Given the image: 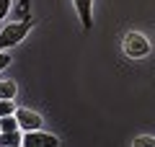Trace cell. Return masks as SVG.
<instances>
[{
  "label": "cell",
  "mask_w": 155,
  "mask_h": 147,
  "mask_svg": "<svg viewBox=\"0 0 155 147\" xmlns=\"http://www.w3.org/2000/svg\"><path fill=\"white\" fill-rule=\"evenodd\" d=\"M34 21L31 18H21V21L16 23H8L3 31H0V49H11V47H18V44L23 41V39L28 36V31H31Z\"/></svg>",
  "instance_id": "obj_1"
},
{
  "label": "cell",
  "mask_w": 155,
  "mask_h": 147,
  "mask_svg": "<svg viewBox=\"0 0 155 147\" xmlns=\"http://www.w3.org/2000/svg\"><path fill=\"white\" fill-rule=\"evenodd\" d=\"M122 52L129 57V60H142V57L150 54V41L137 31H129L127 36L122 39Z\"/></svg>",
  "instance_id": "obj_2"
},
{
  "label": "cell",
  "mask_w": 155,
  "mask_h": 147,
  "mask_svg": "<svg viewBox=\"0 0 155 147\" xmlns=\"http://www.w3.org/2000/svg\"><path fill=\"white\" fill-rule=\"evenodd\" d=\"M23 147H60V137L44 129L23 132Z\"/></svg>",
  "instance_id": "obj_3"
},
{
  "label": "cell",
  "mask_w": 155,
  "mask_h": 147,
  "mask_svg": "<svg viewBox=\"0 0 155 147\" xmlns=\"http://www.w3.org/2000/svg\"><path fill=\"white\" fill-rule=\"evenodd\" d=\"M16 119H18V126H21L23 132H34V129H41V114H36V111L26 109V106L16 109Z\"/></svg>",
  "instance_id": "obj_4"
},
{
  "label": "cell",
  "mask_w": 155,
  "mask_h": 147,
  "mask_svg": "<svg viewBox=\"0 0 155 147\" xmlns=\"http://www.w3.org/2000/svg\"><path fill=\"white\" fill-rule=\"evenodd\" d=\"M72 5H75V13L80 18L85 31L93 28V0H72Z\"/></svg>",
  "instance_id": "obj_5"
},
{
  "label": "cell",
  "mask_w": 155,
  "mask_h": 147,
  "mask_svg": "<svg viewBox=\"0 0 155 147\" xmlns=\"http://www.w3.org/2000/svg\"><path fill=\"white\" fill-rule=\"evenodd\" d=\"M0 147H23V129L0 132Z\"/></svg>",
  "instance_id": "obj_6"
},
{
  "label": "cell",
  "mask_w": 155,
  "mask_h": 147,
  "mask_svg": "<svg viewBox=\"0 0 155 147\" xmlns=\"http://www.w3.org/2000/svg\"><path fill=\"white\" fill-rule=\"evenodd\" d=\"M18 83L16 80H0V98H16Z\"/></svg>",
  "instance_id": "obj_7"
},
{
  "label": "cell",
  "mask_w": 155,
  "mask_h": 147,
  "mask_svg": "<svg viewBox=\"0 0 155 147\" xmlns=\"http://www.w3.org/2000/svg\"><path fill=\"white\" fill-rule=\"evenodd\" d=\"M0 129H3V132H16V129H21V126H18V119H16V114L0 116Z\"/></svg>",
  "instance_id": "obj_8"
},
{
  "label": "cell",
  "mask_w": 155,
  "mask_h": 147,
  "mask_svg": "<svg viewBox=\"0 0 155 147\" xmlns=\"http://www.w3.org/2000/svg\"><path fill=\"white\" fill-rule=\"evenodd\" d=\"M8 114H16V103H13V98H0V116Z\"/></svg>",
  "instance_id": "obj_9"
},
{
  "label": "cell",
  "mask_w": 155,
  "mask_h": 147,
  "mask_svg": "<svg viewBox=\"0 0 155 147\" xmlns=\"http://www.w3.org/2000/svg\"><path fill=\"white\" fill-rule=\"evenodd\" d=\"M132 145L134 147H155V137H137Z\"/></svg>",
  "instance_id": "obj_10"
},
{
  "label": "cell",
  "mask_w": 155,
  "mask_h": 147,
  "mask_svg": "<svg viewBox=\"0 0 155 147\" xmlns=\"http://www.w3.org/2000/svg\"><path fill=\"white\" fill-rule=\"evenodd\" d=\"M11 62H13V57H11V54H8V52H3V49H0V72L5 70V67H8V65H11Z\"/></svg>",
  "instance_id": "obj_11"
},
{
  "label": "cell",
  "mask_w": 155,
  "mask_h": 147,
  "mask_svg": "<svg viewBox=\"0 0 155 147\" xmlns=\"http://www.w3.org/2000/svg\"><path fill=\"white\" fill-rule=\"evenodd\" d=\"M11 3H13V0H0V21L11 13Z\"/></svg>",
  "instance_id": "obj_12"
},
{
  "label": "cell",
  "mask_w": 155,
  "mask_h": 147,
  "mask_svg": "<svg viewBox=\"0 0 155 147\" xmlns=\"http://www.w3.org/2000/svg\"><path fill=\"white\" fill-rule=\"evenodd\" d=\"M31 8H28V0H21V8H18V13H21V18H31Z\"/></svg>",
  "instance_id": "obj_13"
},
{
  "label": "cell",
  "mask_w": 155,
  "mask_h": 147,
  "mask_svg": "<svg viewBox=\"0 0 155 147\" xmlns=\"http://www.w3.org/2000/svg\"><path fill=\"white\" fill-rule=\"evenodd\" d=\"M0 132H3V129H0Z\"/></svg>",
  "instance_id": "obj_14"
}]
</instances>
